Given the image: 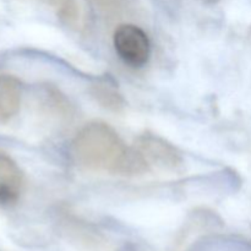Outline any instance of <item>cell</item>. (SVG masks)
I'll return each mask as SVG.
<instances>
[{"instance_id": "8992f818", "label": "cell", "mask_w": 251, "mask_h": 251, "mask_svg": "<svg viewBox=\"0 0 251 251\" xmlns=\"http://www.w3.org/2000/svg\"><path fill=\"white\" fill-rule=\"evenodd\" d=\"M96 97V100L103 105V107L108 108L112 110H120L124 107V100L122 96L110 87L109 85H96L95 91L92 93Z\"/></svg>"}, {"instance_id": "277c9868", "label": "cell", "mask_w": 251, "mask_h": 251, "mask_svg": "<svg viewBox=\"0 0 251 251\" xmlns=\"http://www.w3.org/2000/svg\"><path fill=\"white\" fill-rule=\"evenodd\" d=\"M25 176L19 164L7 153L0 152V206H12L20 200Z\"/></svg>"}, {"instance_id": "5b68a950", "label": "cell", "mask_w": 251, "mask_h": 251, "mask_svg": "<svg viewBox=\"0 0 251 251\" xmlns=\"http://www.w3.org/2000/svg\"><path fill=\"white\" fill-rule=\"evenodd\" d=\"M22 86L11 74H0V123H7L21 108Z\"/></svg>"}, {"instance_id": "6da1fadb", "label": "cell", "mask_w": 251, "mask_h": 251, "mask_svg": "<svg viewBox=\"0 0 251 251\" xmlns=\"http://www.w3.org/2000/svg\"><path fill=\"white\" fill-rule=\"evenodd\" d=\"M71 152L78 166L96 172L135 176L149 166L137 149H129L110 125L102 122L86 124L76 134Z\"/></svg>"}, {"instance_id": "7a4b0ae2", "label": "cell", "mask_w": 251, "mask_h": 251, "mask_svg": "<svg viewBox=\"0 0 251 251\" xmlns=\"http://www.w3.org/2000/svg\"><path fill=\"white\" fill-rule=\"evenodd\" d=\"M113 44L119 58L132 68H142L151 56V42L141 27L132 24L118 26Z\"/></svg>"}, {"instance_id": "52a82bcc", "label": "cell", "mask_w": 251, "mask_h": 251, "mask_svg": "<svg viewBox=\"0 0 251 251\" xmlns=\"http://www.w3.org/2000/svg\"><path fill=\"white\" fill-rule=\"evenodd\" d=\"M202 1H205V2H208V4H215V2L220 1V0H202Z\"/></svg>"}, {"instance_id": "3957f363", "label": "cell", "mask_w": 251, "mask_h": 251, "mask_svg": "<svg viewBox=\"0 0 251 251\" xmlns=\"http://www.w3.org/2000/svg\"><path fill=\"white\" fill-rule=\"evenodd\" d=\"M137 151L144 157L147 166L163 169H176L180 166L181 157L176 147L153 135H144L137 139Z\"/></svg>"}]
</instances>
